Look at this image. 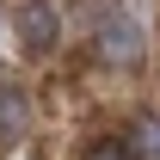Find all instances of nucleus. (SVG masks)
<instances>
[{
	"mask_svg": "<svg viewBox=\"0 0 160 160\" xmlns=\"http://www.w3.org/2000/svg\"><path fill=\"white\" fill-rule=\"evenodd\" d=\"M12 25H19V43L31 49V56H49V49L62 43V12L49 6V0H19V19Z\"/></svg>",
	"mask_w": 160,
	"mask_h": 160,
	"instance_id": "f257e3e1",
	"label": "nucleus"
},
{
	"mask_svg": "<svg viewBox=\"0 0 160 160\" xmlns=\"http://www.w3.org/2000/svg\"><path fill=\"white\" fill-rule=\"evenodd\" d=\"M99 56L117 62V68H136L142 62V25L136 19H105L99 25Z\"/></svg>",
	"mask_w": 160,
	"mask_h": 160,
	"instance_id": "f03ea898",
	"label": "nucleus"
},
{
	"mask_svg": "<svg viewBox=\"0 0 160 160\" xmlns=\"http://www.w3.org/2000/svg\"><path fill=\"white\" fill-rule=\"evenodd\" d=\"M25 117H31V111H25V92H19V86H6V80H0V148H6V142H19Z\"/></svg>",
	"mask_w": 160,
	"mask_h": 160,
	"instance_id": "7ed1b4c3",
	"label": "nucleus"
},
{
	"mask_svg": "<svg viewBox=\"0 0 160 160\" xmlns=\"http://www.w3.org/2000/svg\"><path fill=\"white\" fill-rule=\"evenodd\" d=\"M80 160H148V154L136 148V136H99V142H86Z\"/></svg>",
	"mask_w": 160,
	"mask_h": 160,
	"instance_id": "20e7f679",
	"label": "nucleus"
}]
</instances>
